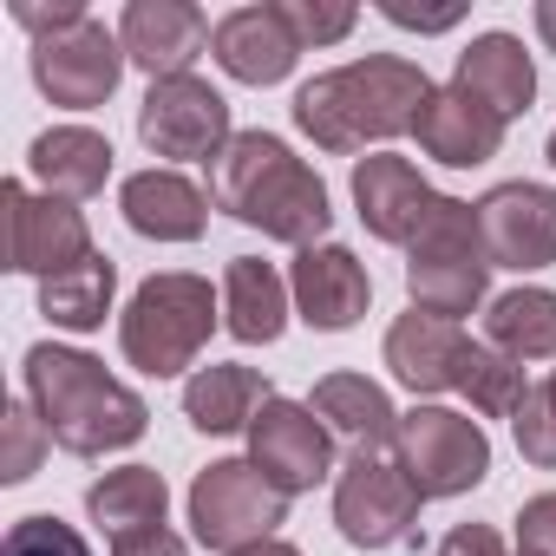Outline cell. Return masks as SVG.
Listing matches in <instances>:
<instances>
[{
	"instance_id": "1",
	"label": "cell",
	"mask_w": 556,
	"mask_h": 556,
	"mask_svg": "<svg viewBox=\"0 0 556 556\" xmlns=\"http://www.w3.org/2000/svg\"><path fill=\"white\" fill-rule=\"evenodd\" d=\"M432 99V79L419 60L367 53L334 73H315L295 92V131L315 138L334 157H354L367 144H393L419 125V105Z\"/></svg>"
},
{
	"instance_id": "2",
	"label": "cell",
	"mask_w": 556,
	"mask_h": 556,
	"mask_svg": "<svg viewBox=\"0 0 556 556\" xmlns=\"http://www.w3.org/2000/svg\"><path fill=\"white\" fill-rule=\"evenodd\" d=\"M210 170V203L249 229H262L268 242H289L295 255L328 242V223H334V203H328V184L275 138V131H236L223 144Z\"/></svg>"
},
{
	"instance_id": "3",
	"label": "cell",
	"mask_w": 556,
	"mask_h": 556,
	"mask_svg": "<svg viewBox=\"0 0 556 556\" xmlns=\"http://www.w3.org/2000/svg\"><path fill=\"white\" fill-rule=\"evenodd\" d=\"M27 400L34 413L47 419L53 445L73 452V458H105V452H125L144 439L151 426V406L105 374V361L79 354V348H60V341H40L27 348Z\"/></svg>"
},
{
	"instance_id": "4",
	"label": "cell",
	"mask_w": 556,
	"mask_h": 556,
	"mask_svg": "<svg viewBox=\"0 0 556 556\" xmlns=\"http://www.w3.org/2000/svg\"><path fill=\"white\" fill-rule=\"evenodd\" d=\"M223 315V295H210L203 275L190 268H164V275H144L131 289L125 315H118V348L138 374L151 380H177L197 367V354L210 348V328Z\"/></svg>"
},
{
	"instance_id": "5",
	"label": "cell",
	"mask_w": 556,
	"mask_h": 556,
	"mask_svg": "<svg viewBox=\"0 0 556 556\" xmlns=\"http://www.w3.org/2000/svg\"><path fill=\"white\" fill-rule=\"evenodd\" d=\"M406 295L419 315H445L465 321L478 308H491V255L478 236V210L465 197H439L426 229L406 249Z\"/></svg>"
},
{
	"instance_id": "6",
	"label": "cell",
	"mask_w": 556,
	"mask_h": 556,
	"mask_svg": "<svg viewBox=\"0 0 556 556\" xmlns=\"http://www.w3.org/2000/svg\"><path fill=\"white\" fill-rule=\"evenodd\" d=\"M289 523V497L275 491L249 458H216L190 484V530L216 556H242L255 543H275V530Z\"/></svg>"
},
{
	"instance_id": "7",
	"label": "cell",
	"mask_w": 556,
	"mask_h": 556,
	"mask_svg": "<svg viewBox=\"0 0 556 556\" xmlns=\"http://www.w3.org/2000/svg\"><path fill=\"white\" fill-rule=\"evenodd\" d=\"M400 458V471L419 484V497H465L491 478V439L471 413H452V406H413L400 413V432L387 445Z\"/></svg>"
},
{
	"instance_id": "8",
	"label": "cell",
	"mask_w": 556,
	"mask_h": 556,
	"mask_svg": "<svg viewBox=\"0 0 556 556\" xmlns=\"http://www.w3.org/2000/svg\"><path fill=\"white\" fill-rule=\"evenodd\" d=\"M419 484L400 471L387 445H361L334 471V523L354 549H393L419 530Z\"/></svg>"
},
{
	"instance_id": "9",
	"label": "cell",
	"mask_w": 556,
	"mask_h": 556,
	"mask_svg": "<svg viewBox=\"0 0 556 556\" xmlns=\"http://www.w3.org/2000/svg\"><path fill=\"white\" fill-rule=\"evenodd\" d=\"M138 138H144V151L164 157V164H216L223 144L236 138L229 99H223L210 79H197V73L157 79V86L144 92V105H138Z\"/></svg>"
},
{
	"instance_id": "10",
	"label": "cell",
	"mask_w": 556,
	"mask_h": 556,
	"mask_svg": "<svg viewBox=\"0 0 556 556\" xmlns=\"http://www.w3.org/2000/svg\"><path fill=\"white\" fill-rule=\"evenodd\" d=\"M125 47H118V34L105 27V21H79V27H66V34H53V40H34V86L60 105V112H99L112 92H118V79H125Z\"/></svg>"
},
{
	"instance_id": "11",
	"label": "cell",
	"mask_w": 556,
	"mask_h": 556,
	"mask_svg": "<svg viewBox=\"0 0 556 556\" xmlns=\"http://www.w3.org/2000/svg\"><path fill=\"white\" fill-rule=\"evenodd\" d=\"M249 465L282 497H302V491H315L334 471V432L315 419V406L275 393L255 413V426H249Z\"/></svg>"
},
{
	"instance_id": "12",
	"label": "cell",
	"mask_w": 556,
	"mask_h": 556,
	"mask_svg": "<svg viewBox=\"0 0 556 556\" xmlns=\"http://www.w3.org/2000/svg\"><path fill=\"white\" fill-rule=\"evenodd\" d=\"M0 210H8V268L14 275H60L92 255V229L79 203L34 197L27 184H0Z\"/></svg>"
},
{
	"instance_id": "13",
	"label": "cell",
	"mask_w": 556,
	"mask_h": 556,
	"mask_svg": "<svg viewBox=\"0 0 556 556\" xmlns=\"http://www.w3.org/2000/svg\"><path fill=\"white\" fill-rule=\"evenodd\" d=\"M478 236H484V255L491 268H517V275H536L556 262V190L549 184H497L484 190L478 203Z\"/></svg>"
},
{
	"instance_id": "14",
	"label": "cell",
	"mask_w": 556,
	"mask_h": 556,
	"mask_svg": "<svg viewBox=\"0 0 556 556\" xmlns=\"http://www.w3.org/2000/svg\"><path fill=\"white\" fill-rule=\"evenodd\" d=\"M210 14L197 0H131L118 14V47L125 60L157 86V79H184L203 53H210Z\"/></svg>"
},
{
	"instance_id": "15",
	"label": "cell",
	"mask_w": 556,
	"mask_h": 556,
	"mask_svg": "<svg viewBox=\"0 0 556 556\" xmlns=\"http://www.w3.org/2000/svg\"><path fill=\"white\" fill-rule=\"evenodd\" d=\"M289 295H295V315L315 334H348L374 302V275L348 242H315L289 268Z\"/></svg>"
},
{
	"instance_id": "16",
	"label": "cell",
	"mask_w": 556,
	"mask_h": 556,
	"mask_svg": "<svg viewBox=\"0 0 556 556\" xmlns=\"http://www.w3.org/2000/svg\"><path fill=\"white\" fill-rule=\"evenodd\" d=\"M439 190L419 177L413 157H393V151H374L354 164V210L367 223L374 242H393V249H413V236L426 229Z\"/></svg>"
},
{
	"instance_id": "17",
	"label": "cell",
	"mask_w": 556,
	"mask_h": 556,
	"mask_svg": "<svg viewBox=\"0 0 556 556\" xmlns=\"http://www.w3.org/2000/svg\"><path fill=\"white\" fill-rule=\"evenodd\" d=\"M210 53L236 86H282L302 60V40L289 34L282 8L268 0V8H229L210 34Z\"/></svg>"
},
{
	"instance_id": "18",
	"label": "cell",
	"mask_w": 556,
	"mask_h": 556,
	"mask_svg": "<svg viewBox=\"0 0 556 556\" xmlns=\"http://www.w3.org/2000/svg\"><path fill=\"white\" fill-rule=\"evenodd\" d=\"M504 118L491 112V105H478L471 92H458V86H432V99L419 105V125H413V138H419V151L432 157V164H445V170H478V164H491L497 151H504Z\"/></svg>"
},
{
	"instance_id": "19",
	"label": "cell",
	"mask_w": 556,
	"mask_h": 556,
	"mask_svg": "<svg viewBox=\"0 0 556 556\" xmlns=\"http://www.w3.org/2000/svg\"><path fill=\"white\" fill-rule=\"evenodd\" d=\"M118 210L125 223L144 236V242H197L210 229V190H197L184 170L170 164H151V170H131L118 184Z\"/></svg>"
},
{
	"instance_id": "20",
	"label": "cell",
	"mask_w": 556,
	"mask_h": 556,
	"mask_svg": "<svg viewBox=\"0 0 556 556\" xmlns=\"http://www.w3.org/2000/svg\"><path fill=\"white\" fill-rule=\"evenodd\" d=\"M465 354H471L465 328L445 321V315H419V308H406V315L387 328V348H380L387 374H393L406 393H445V387H458Z\"/></svg>"
},
{
	"instance_id": "21",
	"label": "cell",
	"mask_w": 556,
	"mask_h": 556,
	"mask_svg": "<svg viewBox=\"0 0 556 556\" xmlns=\"http://www.w3.org/2000/svg\"><path fill=\"white\" fill-rule=\"evenodd\" d=\"M452 86L471 92L478 105H491V112L510 125V118H523L530 99H536V66H530V53H523L517 34H478V40L458 53Z\"/></svg>"
},
{
	"instance_id": "22",
	"label": "cell",
	"mask_w": 556,
	"mask_h": 556,
	"mask_svg": "<svg viewBox=\"0 0 556 556\" xmlns=\"http://www.w3.org/2000/svg\"><path fill=\"white\" fill-rule=\"evenodd\" d=\"M27 170L40 177L47 197L60 203H92L112 177V138H99L92 125H53L27 144Z\"/></svg>"
},
{
	"instance_id": "23",
	"label": "cell",
	"mask_w": 556,
	"mask_h": 556,
	"mask_svg": "<svg viewBox=\"0 0 556 556\" xmlns=\"http://www.w3.org/2000/svg\"><path fill=\"white\" fill-rule=\"evenodd\" d=\"M289 275L262 262V255H236L223 268V328L242 341V348H268V341H282L289 328Z\"/></svg>"
},
{
	"instance_id": "24",
	"label": "cell",
	"mask_w": 556,
	"mask_h": 556,
	"mask_svg": "<svg viewBox=\"0 0 556 556\" xmlns=\"http://www.w3.org/2000/svg\"><path fill=\"white\" fill-rule=\"evenodd\" d=\"M268 380L255 367H236V361H210L184 380V419L210 439H229V432H249L255 413L268 406Z\"/></svg>"
},
{
	"instance_id": "25",
	"label": "cell",
	"mask_w": 556,
	"mask_h": 556,
	"mask_svg": "<svg viewBox=\"0 0 556 556\" xmlns=\"http://www.w3.org/2000/svg\"><path fill=\"white\" fill-rule=\"evenodd\" d=\"M308 406H315V419L334 439H354V452L361 445H393V432H400L393 393L380 380H367V374H328V380H315Z\"/></svg>"
},
{
	"instance_id": "26",
	"label": "cell",
	"mask_w": 556,
	"mask_h": 556,
	"mask_svg": "<svg viewBox=\"0 0 556 556\" xmlns=\"http://www.w3.org/2000/svg\"><path fill=\"white\" fill-rule=\"evenodd\" d=\"M164 510H170V484L151 465H118V471L92 478V491H86V517L112 543L138 536V530H164Z\"/></svg>"
},
{
	"instance_id": "27",
	"label": "cell",
	"mask_w": 556,
	"mask_h": 556,
	"mask_svg": "<svg viewBox=\"0 0 556 556\" xmlns=\"http://www.w3.org/2000/svg\"><path fill=\"white\" fill-rule=\"evenodd\" d=\"M112 295H118V262L92 249L86 262H73V268L40 282V315L66 334H99L105 315H112Z\"/></svg>"
},
{
	"instance_id": "28",
	"label": "cell",
	"mask_w": 556,
	"mask_h": 556,
	"mask_svg": "<svg viewBox=\"0 0 556 556\" xmlns=\"http://www.w3.org/2000/svg\"><path fill=\"white\" fill-rule=\"evenodd\" d=\"M484 341L510 361H556V289H504L484 308Z\"/></svg>"
},
{
	"instance_id": "29",
	"label": "cell",
	"mask_w": 556,
	"mask_h": 556,
	"mask_svg": "<svg viewBox=\"0 0 556 556\" xmlns=\"http://www.w3.org/2000/svg\"><path fill=\"white\" fill-rule=\"evenodd\" d=\"M458 393L471 400L478 419H517L530 400V380H523V361L497 354L491 341H471V354L458 367Z\"/></svg>"
},
{
	"instance_id": "30",
	"label": "cell",
	"mask_w": 556,
	"mask_h": 556,
	"mask_svg": "<svg viewBox=\"0 0 556 556\" xmlns=\"http://www.w3.org/2000/svg\"><path fill=\"white\" fill-rule=\"evenodd\" d=\"M275 8H282L289 34L302 40V53H308V47H341V40L361 27V8H354V0H275Z\"/></svg>"
},
{
	"instance_id": "31",
	"label": "cell",
	"mask_w": 556,
	"mask_h": 556,
	"mask_svg": "<svg viewBox=\"0 0 556 556\" xmlns=\"http://www.w3.org/2000/svg\"><path fill=\"white\" fill-rule=\"evenodd\" d=\"M510 432H517V452H523L536 471H556V367H549V380L530 387V400H523V413L510 419Z\"/></svg>"
},
{
	"instance_id": "32",
	"label": "cell",
	"mask_w": 556,
	"mask_h": 556,
	"mask_svg": "<svg viewBox=\"0 0 556 556\" xmlns=\"http://www.w3.org/2000/svg\"><path fill=\"white\" fill-rule=\"evenodd\" d=\"M8 458H0V478L8 484H27L34 471H40V458H47V445H53V432H47V419L34 413V400H8Z\"/></svg>"
},
{
	"instance_id": "33",
	"label": "cell",
	"mask_w": 556,
	"mask_h": 556,
	"mask_svg": "<svg viewBox=\"0 0 556 556\" xmlns=\"http://www.w3.org/2000/svg\"><path fill=\"white\" fill-rule=\"evenodd\" d=\"M0 556H92V543L73 530V523H60V517H21L14 530H8V543H0Z\"/></svg>"
},
{
	"instance_id": "34",
	"label": "cell",
	"mask_w": 556,
	"mask_h": 556,
	"mask_svg": "<svg viewBox=\"0 0 556 556\" xmlns=\"http://www.w3.org/2000/svg\"><path fill=\"white\" fill-rule=\"evenodd\" d=\"M517 556H556V491L523 497V510H517Z\"/></svg>"
},
{
	"instance_id": "35",
	"label": "cell",
	"mask_w": 556,
	"mask_h": 556,
	"mask_svg": "<svg viewBox=\"0 0 556 556\" xmlns=\"http://www.w3.org/2000/svg\"><path fill=\"white\" fill-rule=\"evenodd\" d=\"M79 21H86V8H79V0H53V8H34V0H14V27H27L34 40H53V34L79 27Z\"/></svg>"
},
{
	"instance_id": "36",
	"label": "cell",
	"mask_w": 556,
	"mask_h": 556,
	"mask_svg": "<svg viewBox=\"0 0 556 556\" xmlns=\"http://www.w3.org/2000/svg\"><path fill=\"white\" fill-rule=\"evenodd\" d=\"M380 14L406 34H452L465 21V8H413V0H380Z\"/></svg>"
},
{
	"instance_id": "37",
	"label": "cell",
	"mask_w": 556,
	"mask_h": 556,
	"mask_svg": "<svg viewBox=\"0 0 556 556\" xmlns=\"http://www.w3.org/2000/svg\"><path fill=\"white\" fill-rule=\"evenodd\" d=\"M432 556H510V549L491 523H458V530H445V543Z\"/></svg>"
},
{
	"instance_id": "38",
	"label": "cell",
	"mask_w": 556,
	"mask_h": 556,
	"mask_svg": "<svg viewBox=\"0 0 556 556\" xmlns=\"http://www.w3.org/2000/svg\"><path fill=\"white\" fill-rule=\"evenodd\" d=\"M112 556H190V543L177 530H138V536H118Z\"/></svg>"
},
{
	"instance_id": "39",
	"label": "cell",
	"mask_w": 556,
	"mask_h": 556,
	"mask_svg": "<svg viewBox=\"0 0 556 556\" xmlns=\"http://www.w3.org/2000/svg\"><path fill=\"white\" fill-rule=\"evenodd\" d=\"M530 21H536V40H543V53L556 60V0H536V14H530Z\"/></svg>"
},
{
	"instance_id": "40",
	"label": "cell",
	"mask_w": 556,
	"mask_h": 556,
	"mask_svg": "<svg viewBox=\"0 0 556 556\" xmlns=\"http://www.w3.org/2000/svg\"><path fill=\"white\" fill-rule=\"evenodd\" d=\"M242 556H302L295 543H282V536H275V543H255V549H242Z\"/></svg>"
},
{
	"instance_id": "41",
	"label": "cell",
	"mask_w": 556,
	"mask_h": 556,
	"mask_svg": "<svg viewBox=\"0 0 556 556\" xmlns=\"http://www.w3.org/2000/svg\"><path fill=\"white\" fill-rule=\"evenodd\" d=\"M543 157H549V170H556V131H549V144H543Z\"/></svg>"
}]
</instances>
